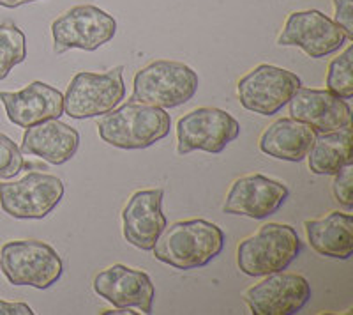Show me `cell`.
I'll list each match as a JSON object with an SVG mask.
<instances>
[{
	"mask_svg": "<svg viewBox=\"0 0 353 315\" xmlns=\"http://www.w3.org/2000/svg\"><path fill=\"white\" fill-rule=\"evenodd\" d=\"M172 119L165 108L129 99L105 113L97 124L101 140L119 149H147L168 137Z\"/></svg>",
	"mask_w": 353,
	"mask_h": 315,
	"instance_id": "obj_2",
	"label": "cell"
},
{
	"mask_svg": "<svg viewBox=\"0 0 353 315\" xmlns=\"http://www.w3.org/2000/svg\"><path fill=\"white\" fill-rule=\"evenodd\" d=\"M301 254V238L292 225L265 223L237 247V266L248 276L285 271Z\"/></svg>",
	"mask_w": 353,
	"mask_h": 315,
	"instance_id": "obj_3",
	"label": "cell"
},
{
	"mask_svg": "<svg viewBox=\"0 0 353 315\" xmlns=\"http://www.w3.org/2000/svg\"><path fill=\"white\" fill-rule=\"evenodd\" d=\"M309 170L316 175H334L353 162L352 128L318 133L307 153Z\"/></svg>",
	"mask_w": 353,
	"mask_h": 315,
	"instance_id": "obj_21",
	"label": "cell"
},
{
	"mask_svg": "<svg viewBox=\"0 0 353 315\" xmlns=\"http://www.w3.org/2000/svg\"><path fill=\"white\" fill-rule=\"evenodd\" d=\"M346 41H350L346 32L332 18L316 9H309L288 15L277 45L297 46L309 57L321 59L341 50Z\"/></svg>",
	"mask_w": 353,
	"mask_h": 315,
	"instance_id": "obj_11",
	"label": "cell"
},
{
	"mask_svg": "<svg viewBox=\"0 0 353 315\" xmlns=\"http://www.w3.org/2000/svg\"><path fill=\"white\" fill-rule=\"evenodd\" d=\"M327 90L341 99L353 97V46L334 57L327 68Z\"/></svg>",
	"mask_w": 353,
	"mask_h": 315,
	"instance_id": "obj_23",
	"label": "cell"
},
{
	"mask_svg": "<svg viewBox=\"0 0 353 315\" xmlns=\"http://www.w3.org/2000/svg\"><path fill=\"white\" fill-rule=\"evenodd\" d=\"M117 21L97 6H74L57 17L52 23V36L57 52L80 48L94 52L115 37Z\"/></svg>",
	"mask_w": 353,
	"mask_h": 315,
	"instance_id": "obj_8",
	"label": "cell"
},
{
	"mask_svg": "<svg viewBox=\"0 0 353 315\" xmlns=\"http://www.w3.org/2000/svg\"><path fill=\"white\" fill-rule=\"evenodd\" d=\"M8 119L20 128L59 119L64 113V94L44 82H32L18 93H0Z\"/></svg>",
	"mask_w": 353,
	"mask_h": 315,
	"instance_id": "obj_17",
	"label": "cell"
},
{
	"mask_svg": "<svg viewBox=\"0 0 353 315\" xmlns=\"http://www.w3.org/2000/svg\"><path fill=\"white\" fill-rule=\"evenodd\" d=\"M64 197V184L57 175L32 172L14 182L0 184V207L18 220L48 216Z\"/></svg>",
	"mask_w": 353,
	"mask_h": 315,
	"instance_id": "obj_10",
	"label": "cell"
},
{
	"mask_svg": "<svg viewBox=\"0 0 353 315\" xmlns=\"http://www.w3.org/2000/svg\"><path fill=\"white\" fill-rule=\"evenodd\" d=\"M103 315H137V312H132L131 308H115V310H105Z\"/></svg>",
	"mask_w": 353,
	"mask_h": 315,
	"instance_id": "obj_29",
	"label": "cell"
},
{
	"mask_svg": "<svg viewBox=\"0 0 353 315\" xmlns=\"http://www.w3.org/2000/svg\"><path fill=\"white\" fill-rule=\"evenodd\" d=\"M225 248V232L207 220H182L166 225L154 245V257L175 269L189 271L212 262Z\"/></svg>",
	"mask_w": 353,
	"mask_h": 315,
	"instance_id": "obj_1",
	"label": "cell"
},
{
	"mask_svg": "<svg viewBox=\"0 0 353 315\" xmlns=\"http://www.w3.org/2000/svg\"><path fill=\"white\" fill-rule=\"evenodd\" d=\"M332 193L336 200L345 207L346 211H352L353 207V165L343 166L337 174H334Z\"/></svg>",
	"mask_w": 353,
	"mask_h": 315,
	"instance_id": "obj_25",
	"label": "cell"
},
{
	"mask_svg": "<svg viewBox=\"0 0 353 315\" xmlns=\"http://www.w3.org/2000/svg\"><path fill=\"white\" fill-rule=\"evenodd\" d=\"M23 153L20 147L8 137L0 133V179H11L23 169Z\"/></svg>",
	"mask_w": 353,
	"mask_h": 315,
	"instance_id": "obj_24",
	"label": "cell"
},
{
	"mask_svg": "<svg viewBox=\"0 0 353 315\" xmlns=\"http://www.w3.org/2000/svg\"><path fill=\"white\" fill-rule=\"evenodd\" d=\"M200 78L191 66L176 61H154L141 68L132 82V102L159 108H175L196 94Z\"/></svg>",
	"mask_w": 353,
	"mask_h": 315,
	"instance_id": "obj_4",
	"label": "cell"
},
{
	"mask_svg": "<svg viewBox=\"0 0 353 315\" xmlns=\"http://www.w3.org/2000/svg\"><path fill=\"white\" fill-rule=\"evenodd\" d=\"M92 287L115 308H138L143 314H152L156 289L145 271L113 264L97 273Z\"/></svg>",
	"mask_w": 353,
	"mask_h": 315,
	"instance_id": "obj_14",
	"label": "cell"
},
{
	"mask_svg": "<svg viewBox=\"0 0 353 315\" xmlns=\"http://www.w3.org/2000/svg\"><path fill=\"white\" fill-rule=\"evenodd\" d=\"M316 131L305 122L292 117L277 119L261 133L260 151L285 162H302L313 146Z\"/></svg>",
	"mask_w": 353,
	"mask_h": 315,
	"instance_id": "obj_19",
	"label": "cell"
},
{
	"mask_svg": "<svg viewBox=\"0 0 353 315\" xmlns=\"http://www.w3.org/2000/svg\"><path fill=\"white\" fill-rule=\"evenodd\" d=\"M299 87L301 78L288 69L260 64L239 80L237 94L245 110L269 117L288 105Z\"/></svg>",
	"mask_w": 353,
	"mask_h": 315,
	"instance_id": "obj_9",
	"label": "cell"
},
{
	"mask_svg": "<svg viewBox=\"0 0 353 315\" xmlns=\"http://www.w3.org/2000/svg\"><path fill=\"white\" fill-rule=\"evenodd\" d=\"M0 269L12 285L48 289L61 280L64 262L55 248L37 239L6 242L0 250Z\"/></svg>",
	"mask_w": 353,
	"mask_h": 315,
	"instance_id": "obj_5",
	"label": "cell"
},
{
	"mask_svg": "<svg viewBox=\"0 0 353 315\" xmlns=\"http://www.w3.org/2000/svg\"><path fill=\"white\" fill-rule=\"evenodd\" d=\"M311 299V285L302 275L272 273L244 292V301L254 315H293Z\"/></svg>",
	"mask_w": 353,
	"mask_h": 315,
	"instance_id": "obj_12",
	"label": "cell"
},
{
	"mask_svg": "<svg viewBox=\"0 0 353 315\" xmlns=\"http://www.w3.org/2000/svg\"><path fill=\"white\" fill-rule=\"evenodd\" d=\"M290 191L286 184L263 174L239 178L230 186L223 211L253 220H265L279 211Z\"/></svg>",
	"mask_w": 353,
	"mask_h": 315,
	"instance_id": "obj_13",
	"label": "cell"
},
{
	"mask_svg": "<svg viewBox=\"0 0 353 315\" xmlns=\"http://www.w3.org/2000/svg\"><path fill=\"white\" fill-rule=\"evenodd\" d=\"M334 21L343 28L350 41H353V0H332Z\"/></svg>",
	"mask_w": 353,
	"mask_h": 315,
	"instance_id": "obj_26",
	"label": "cell"
},
{
	"mask_svg": "<svg viewBox=\"0 0 353 315\" xmlns=\"http://www.w3.org/2000/svg\"><path fill=\"white\" fill-rule=\"evenodd\" d=\"M163 190H140L132 193L122 209L124 239L143 251H150L157 238L168 225L163 213Z\"/></svg>",
	"mask_w": 353,
	"mask_h": 315,
	"instance_id": "obj_15",
	"label": "cell"
},
{
	"mask_svg": "<svg viewBox=\"0 0 353 315\" xmlns=\"http://www.w3.org/2000/svg\"><path fill=\"white\" fill-rule=\"evenodd\" d=\"M122 75V66L106 73H77L64 94V113L72 119H90L112 112L125 97Z\"/></svg>",
	"mask_w": 353,
	"mask_h": 315,
	"instance_id": "obj_6",
	"label": "cell"
},
{
	"mask_svg": "<svg viewBox=\"0 0 353 315\" xmlns=\"http://www.w3.org/2000/svg\"><path fill=\"white\" fill-rule=\"evenodd\" d=\"M27 59V39L14 23L0 25V80Z\"/></svg>",
	"mask_w": 353,
	"mask_h": 315,
	"instance_id": "obj_22",
	"label": "cell"
},
{
	"mask_svg": "<svg viewBox=\"0 0 353 315\" xmlns=\"http://www.w3.org/2000/svg\"><path fill=\"white\" fill-rule=\"evenodd\" d=\"M305 236L316 254L346 260L353 254V216L332 211L323 218L305 220Z\"/></svg>",
	"mask_w": 353,
	"mask_h": 315,
	"instance_id": "obj_20",
	"label": "cell"
},
{
	"mask_svg": "<svg viewBox=\"0 0 353 315\" xmlns=\"http://www.w3.org/2000/svg\"><path fill=\"white\" fill-rule=\"evenodd\" d=\"M80 133L59 119L37 122L25 128L21 153L37 156L52 165H64L77 154Z\"/></svg>",
	"mask_w": 353,
	"mask_h": 315,
	"instance_id": "obj_18",
	"label": "cell"
},
{
	"mask_svg": "<svg viewBox=\"0 0 353 315\" xmlns=\"http://www.w3.org/2000/svg\"><path fill=\"white\" fill-rule=\"evenodd\" d=\"M0 315H34V310L27 303L0 299Z\"/></svg>",
	"mask_w": 353,
	"mask_h": 315,
	"instance_id": "obj_27",
	"label": "cell"
},
{
	"mask_svg": "<svg viewBox=\"0 0 353 315\" xmlns=\"http://www.w3.org/2000/svg\"><path fill=\"white\" fill-rule=\"evenodd\" d=\"M239 135L241 124L233 115L221 108L201 106L182 115L176 122V153H223Z\"/></svg>",
	"mask_w": 353,
	"mask_h": 315,
	"instance_id": "obj_7",
	"label": "cell"
},
{
	"mask_svg": "<svg viewBox=\"0 0 353 315\" xmlns=\"http://www.w3.org/2000/svg\"><path fill=\"white\" fill-rule=\"evenodd\" d=\"M30 2H37V0H0V6H2V8L14 9L20 8V6L23 4H30Z\"/></svg>",
	"mask_w": 353,
	"mask_h": 315,
	"instance_id": "obj_28",
	"label": "cell"
},
{
	"mask_svg": "<svg viewBox=\"0 0 353 315\" xmlns=\"http://www.w3.org/2000/svg\"><path fill=\"white\" fill-rule=\"evenodd\" d=\"M288 105L292 119L305 122L316 133L352 128V108L348 102L327 89L299 87Z\"/></svg>",
	"mask_w": 353,
	"mask_h": 315,
	"instance_id": "obj_16",
	"label": "cell"
}]
</instances>
